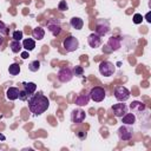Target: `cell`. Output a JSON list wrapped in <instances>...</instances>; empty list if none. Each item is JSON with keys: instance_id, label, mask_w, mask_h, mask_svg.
<instances>
[{"instance_id": "cell-8", "label": "cell", "mask_w": 151, "mask_h": 151, "mask_svg": "<svg viewBox=\"0 0 151 151\" xmlns=\"http://www.w3.org/2000/svg\"><path fill=\"white\" fill-rule=\"evenodd\" d=\"M73 78V72L70 67H63L58 72V80L61 83H68Z\"/></svg>"}, {"instance_id": "cell-13", "label": "cell", "mask_w": 151, "mask_h": 151, "mask_svg": "<svg viewBox=\"0 0 151 151\" xmlns=\"http://www.w3.org/2000/svg\"><path fill=\"white\" fill-rule=\"evenodd\" d=\"M88 100H90V96L86 92H83V93L78 94V97L74 100V103L77 105H79V106H84V105H87L88 104Z\"/></svg>"}, {"instance_id": "cell-24", "label": "cell", "mask_w": 151, "mask_h": 151, "mask_svg": "<svg viewBox=\"0 0 151 151\" xmlns=\"http://www.w3.org/2000/svg\"><path fill=\"white\" fill-rule=\"evenodd\" d=\"M39 68H40V61L39 60H33L28 65V70L32 71V72H37Z\"/></svg>"}, {"instance_id": "cell-16", "label": "cell", "mask_w": 151, "mask_h": 151, "mask_svg": "<svg viewBox=\"0 0 151 151\" xmlns=\"http://www.w3.org/2000/svg\"><path fill=\"white\" fill-rule=\"evenodd\" d=\"M6 97H7L8 100H15V99H18V97H19V88L18 87H14V86L8 87L7 91H6Z\"/></svg>"}, {"instance_id": "cell-22", "label": "cell", "mask_w": 151, "mask_h": 151, "mask_svg": "<svg viewBox=\"0 0 151 151\" xmlns=\"http://www.w3.org/2000/svg\"><path fill=\"white\" fill-rule=\"evenodd\" d=\"M9 47H11V51L13 53H19L21 51V48H22V44L20 41H18V40H12L9 42Z\"/></svg>"}, {"instance_id": "cell-32", "label": "cell", "mask_w": 151, "mask_h": 151, "mask_svg": "<svg viewBox=\"0 0 151 151\" xmlns=\"http://www.w3.org/2000/svg\"><path fill=\"white\" fill-rule=\"evenodd\" d=\"M28 57H29V55H28V51H26V52H22V53H21V58H22V59H27Z\"/></svg>"}, {"instance_id": "cell-12", "label": "cell", "mask_w": 151, "mask_h": 151, "mask_svg": "<svg viewBox=\"0 0 151 151\" xmlns=\"http://www.w3.org/2000/svg\"><path fill=\"white\" fill-rule=\"evenodd\" d=\"M87 42H88V45H90L92 48H97V47H99L100 44H101V38H100V35H98L97 33H91V34L88 35V38H87Z\"/></svg>"}, {"instance_id": "cell-31", "label": "cell", "mask_w": 151, "mask_h": 151, "mask_svg": "<svg viewBox=\"0 0 151 151\" xmlns=\"http://www.w3.org/2000/svg\"><path fill=\"white\" fill-rule=\"evenodd\" d=\"M77 136H78L80 139H85V138H86V136H87V133H86L85 131H78Z\"/></svg>"}, {"instance_id": "cell-25", "label": "cell", "mask_w": 151, "mask_h": 151, "mask_svg": "<svg viewBox=\"0 0 151 151\" xmlns=\"http://www.w3.org/2000/svg\"><path fill=\"white\" fill-rule=\"evenodd\" d=\"M0 34L1 35H7L8 34V27L6 26V24L4 21L0 20Z\"/></svg>"}, {"instance_id": "cell-27", "label": "cell", "mask_w": 151, "mask_h": 151, "mask_svg": "<svg viewBox=\"0 0 151 151\" xmlns=\"http://www.w3.org/2000/svg\"><path fill=\"white\" fill-rule=\"evenodd\" d=\"M28 97H29V96H28V93H27L24 88H22V90H19V97H18V98H19L20 100L25 101V100H27V99H28Z\"/></svg>"}, {"instance_id": "cell-5", "label": "cell", "mask_w": 151, "mask_h": 151, "mask_svg": "<svg viewBox=\"0 0 151 151\" xmlns=\"http://www.w3.org/2000/svg\"><path fill=\"white\" fill-rule=\"evenodd\" d=\"M117 133H118V137H119L120 140H130V139L132 138L133 130H132V127H131L130 125L124 124V125H122V126L118 129Z\"/></svg>"}, {"instance_id": "cell-33", "label": "cell", "mask_w": 151, "mask_h": 151, "mask_svg": "<svg viewBox=\"0 0 151 151\" xmlns=\"http://www.w3.org/2000/svg\"><path fill=\"white\" fill-rule=\"evenodd\" d=\"M2 42H4V38H2V35L0 34V46L2 45Z\"/></svg>"}, {"instance_id": "cell-17", "label": "cell", "mask_w": 151, "mask_h": 151, "mask_svg": "<svg viewBox=\"0 0 151 151\" xmlns=\"http://www.w3.org/2000/svg\"><path fill=\"white\" fill-rule=\"evenodd\" d=\"M122 123L123 124H126V125H133L136 123V116L134 113H125L123 117H122Z\"/></svg>"}, {"instance_id": "cell-29", "label": "cell", "mask_w": 151, "mask_h": 151, "mask_svg": "<svg viewBox=\"0 0 151 151\" xmlns=\"http://www.w3.org/2000/svg\"><path fill=\"white\" fill-rule=\"evenodd\" d=\"M142 21H143V15L139 14V13H136L133 15V22L138 25V24H142Z\"/></svg>"}, {"instance_id": "cell-26", "label": "cell", "mask_w": 151, "mask_h": 151, "mask_svg": "<svg viewBox=\"0 0 151 151\" xmlns=\"http://www.w3.org/2000/svg\"><path fill=\"white\" fill-rule=\"evenodd\" d=\"M22 35H24L22 31H14L13 34H12V38H13V40H18V41H20V40L22 39Z\"/></svg>"}, {"instance_id": "cell-34", "label": "cell", "mask_w": 151, "mask_h": 151, "mask_svg": "<svg viewBox=\"0 0 151 151\" xmlns=\"http://www.w3.org/2000/svg\"><path fill=\"white\" fill-rule=\"evenodd\" d=\"M149 18H150V13H147V14H146V20H147V21H149V22H150V21H151V20H150V19H149Z\"/></svg>"}, {"instance_id": "cell-1", "label": "cell", "mask_w": 151, "mask_h": 151, "mask_svg": "<svg viewBox=\"0 0 151 151\" xmlns=\"http://www.w3.org/2000/svg\"><path fill=\"white\" fill-rule=\"evenodd\" d=\"M27 101H28L29 111L32 113H34L35 116H40L50 106V100H48V98L46 96L42 94V92H38V93L31 94L28 97Z\"/></svg>"}, {"instance_id": "cell-7", "label": "cell", "mask_w": 151, "mask_h": 151, "mask_svg": "<svg viewBox=\"0 0 151 151\" xmlns=\"http://www.w3.org/2000/svg\"><path fill=\"white\" fill-rule=\"evenodd\" d=\"M63 46H64V48H65L67 52H73V51H76V50L79 47V41H78V39H77L76 37L68 35V37L64 40Z\"/></svg>"}, {"instance_id": "cell-19", "label": "cell", "mask_w": 151, "mask_h": 151, "mask_svg": "<svg viewBox=\"0 0 151 151\" xmlns=\"http://www.w3.org/2000/svg\"><path fill=\"white\" fill-rule=\"evenodd\" d=\"M32 35H33V38H34L35 40H41V39L45 37V31H44L42 27L38 26V27H35V28L32 31Z\"/></svg>"}, {"instance_id": "cell-28", "label": "cell", "mask_w": 151, "mask_h": 151, "mask_svg": "<svg viewBox=\"0 0 151 151\" xmlns=\"http://www.w3.org/2000/svg\"><path fill=\"white\" fill-rule=\"evenodd\" d=\"M72 72H73V76H81L83 72H84V68H83L81 66H76V67L72 70Z\"/></svg>"}, {"instance_id": "cell-2", "label": "cell", "mask_w": 151, "mask_h": 151, "mask_svg": "<svg viewBox=\"0 0 151 151\" xmlns=\"http://www.w3.org/2000/svg\"><path fill=\"white\" fill-rule=\"evenodd\" d=\"M88 96H90V99H92L93 101H96V103H100V101L104 100V98H105V96H106V92H105L104 87L94 86V87L91 88Z\"/></svg>"}, {"instance_id": "cell-11", "label": "cell", "mask_w": 151, "mask_h": 151, "mask_svg": "<svg viewBox=\"0 0 151 151\" xmlns=\"http://www.w3.org/2000/svg\"><path fill=\"white\" fill-rule=\"evenodd\" d=\"M112 111H113V114L118 118H122L126 112H127V106L125 104H123L122 101L119 104H114L112 107Z\"/></svg>"}, {"instance_id": "cell-21", "label": "cell", "mask_w": 151, "mask_h": 151, "mask_svg": "<svg viewBox=\"0 0 151 151\" xmlns=\"http://www.w3.org/2000/svg\"><path fill=\"white\" fill-rule=\"evenodd\" d=\"M22 47L26 50V51H32V50H34V47H35V41H34V39H31V38H28V39H25L24 41H22Z\"/></svg>"}, {"instance_id": "cell-14", "label": "cell", "mask_w": 151, "mask_h": 151, "mask_svg": "<svg viewBox=\"0 0 151 151\" xmlns=\"http://www.w3.org/2000/svg\"><path fill=\"white\" fill-rule=\"evenodd\" d=\"M145 104L144 103H142V101H132L131 104H130V109H131V111H132V113H140L142 111H144L145 110Z\"/></svg>"}, {"instance_id": "cell-4", "label": "cell", "mask_w": 151, "mask_h": 151, "mask_svg": "<svg viewBox=\"0 0 151 151\" xmlns=\"http://www.w3.org/2000/svg\"><path fill=\"white\" fill-rule=\"evenodd\" d=\"M114 98H116L118 101L124 103V101H126V100L130 98V91H129L125 86L119 85V86H117V87L114 88Z\"/></svg>"}, {"instance_id": "cell-20", "label": "cell", "mask_w": 151, "mask_h": 151, "mask_svg": "<svg viewBox=\"0 0 151 151\" xmlns=\"http://www.w3.org/2000/svg\"><path fill=\"white\" fill-rule=\"evenodd\" d=\"M22 87H24V90L28 93V96L33 94V93L35 92V90H37V85H35V83H32V81L22 83Z\"/></svg>"}, {"instance_id": "cell-9", "label": "cell", "mask_w": 151, "mask_h": 151, "mask_svg": "<svg viewBox=\"0 0 151 151\" xmlns=\"http://www.w3.org/2000/svg\"><path fill=\"white\" fill-rule=\"evenodd\" d=\"M47 28H48V31L52 33V35H54V37L59 35L60 32H61V25H60V22H59L57 19H54V18H52V19L48 20V22H47Z\"/></svg>"}, {"instance_id": "cell-10", "label": "cell", "mask_w": 151, "mask_h": 151, "mask_svg": "<svg viewBox=\"0 0 151 151\" xmlns=\"http://www.w3.org/2000/svg\"><path fill=\"white\" fill-rule=\"evenodd\" d=\"M85 117H86L85 111H83L81 109H76V110H73L72 113H71V120H72V123H74V124H80V123H83L84 119H85Z\"/></svg>"}, {"instance_id": "cell-23", "label": "cell", "mask_w": 151, "mask_h": 151, "mask_svg": "<svg viewBox=\"0 0 151 151\" xmlns=\"http://www.w3.org/2000/svg\"><path fill=\"white\" fill-rule=\"evenodd\" d=\"M8 72H9V74H12V76H17V74H19V73H20V65L17 64V63H13L12 65H9V67H8Z\"/></svg>"}, {"instance_id": "cell-3", "label": "cell", "mask_w": 151, "mask_h": 151, "mask_svg": "<svg viewBox=\"0 0 151 151\" xmlns=\"http://www.w3.org/2000/svg\"><path fill=\"white\" fill-rule=\"evenodd\" d=\"M99 72L104 77H111L116 72V67L111 61L105 60V61H101L99 64Z\"/></svg>"}, {"instance_id": "cell-18", "label": "cell", "mask_w": 151, "mask_h": 151, "mask_svg": "<svg viewBox=\"0 0 151 151\" xmlns=\"http://www.w3.org/2000/svg\"><path fill=\"white\" fill-rule=\"evenodd\" d=\"M70 24H71V26H72L74 29H81L83 26H84L83 19H80V18H78V17H73V18L71 19Z\"/></svg>"}, {"instance_id": "cell-15", "label": "cell", "mask_w": 151, "mask_h": 151, "mask_svg": "<svg viewBox=\"0 0 151 151\" xmlns=\"http://www.w3.org/2000/svg\"><path fill=\"white\" fill-rule=\"evenodd\" d=\"M107 46L111 47L110 51H117L120 47V38L119 37H111L107 41Z\"/></svg>"}, {"instance_id": "cell-6", "label": "cell", "mask_w": 151, "mask_h": 151, "mask_svg": "<svg viewBox=\"0 0 151 151\" xmlns=\"http://www.w3.org/2000/svg\"><path fill=\"white\" fill-rule=\"evenodd\" d=\"M109 31H110V24H109L107 20H105V19H99V20H97L96 28H94V33H97L98 35L103 37V35H105Z\"/></svg>"}, {"instance_id": "cell-30", "label": "cell", "mask_w": 151, "mask_h": 151, "mask_svg": "<svg viewBox=\"0 0 151 151\" xmlns=\"http://www.w3.org/2000/svg\"><path fill=\"white\" fill-rule=\"evenodd\" d=\"M67 8H68V6H67L66 1H65V0H61V1L59 2V5H58V9H59V11H66Z\"/></svg>"}]
</instances>
